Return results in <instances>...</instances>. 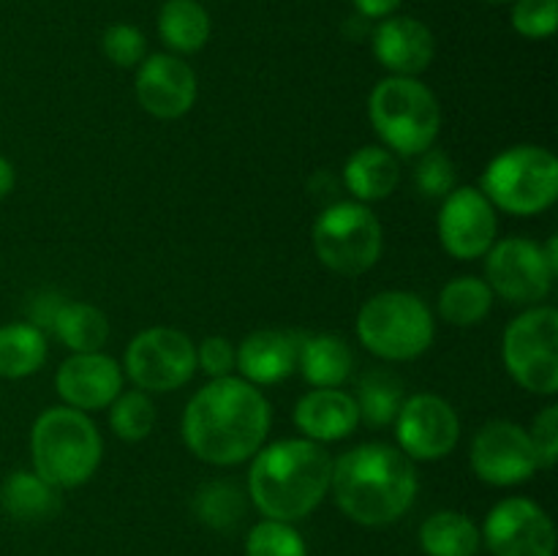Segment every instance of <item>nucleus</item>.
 I'll return each instance as SVG.
<instances>
[{
  "label": "nucleus",
  "mask_w": 558,
  "mask_h": 556,
  "mask_svg": "<svg viewBox=\"0 0 558 556\" xmlns=\"http://www.w3.org/2000/svg\"><path fill=\"white\" fill-rule=\"evenodd\" d=\"M183 442L199 461L234 467L265 445L270 403L265 392L240 376L210 379L183 412Z\"/></svg>",
  "instance_id": "1"
},
{
  "label": "nucleus",
  "mask_w": 558,
  "mask_h": 556,
  "mask_svg": "<svg viewBox=\"0 0 558 556\" xmlns=\"http://www.w3.org/2000/svg\"><path fill=\"white\" fill-rule=\"evenodd\" d=\"M417 469L401 447L368 442L332 461L336 505L363 527L398 521L417 499Z\"/></svg>",
  "instance_id": "2"
},
{
  "label": "nucleus",
  "mask_w": 558,
  "mask_h": 556,
  "mask_svg": "<svg viewBox=\"0 0 558 556\" xmlns=\"http://www.w3.org/2000/svg\"><path fill=\"white\" fill-rule=\"evenodd\" d=\"M332 456L311 439H281L262 445L248 469V496L272 521L311 516L330 491Z\"/></svg>",
  "instance_id": "3"
},
{
  "label": "nucleus",
  "mask_w": 558,
  "mask_h": 556,
  "mask_svg": "<svg viewBox=\"0 0 558 556\" xmlns=\"http://www.w3.org/2000/svg\"><path fill=\"white\" fill-rule=\"evenodd\" d=\"M104 442L87 412L71 407L44 409L31 428L33 472L54 488H76L96 474Z\"/></svg>",
  "instance_id": "4"
},
{
  "label": "nucleus",
  "mask_w": 558,
  "mask_h": 556,
  "mask_svg": "<svg viewBox=\"0 0 558 556\" xmlns=\"http://www.w3.org/2000/svg\"><path fill=\"white\" fill-rule=\"evenodd\" d=\"M368 114L387 150L420 156L434 147L441 129V107L417 76H387L371 90Z\"/></svg>",
  "instance_id": "5"
},
{
  "label": "nucleus",
  "mask_w": 558,
  "mask_h": 556,
  "mask_svg": "<svg viewBox=\"0 0 558 556\" xmlns=\"http://www.w3.org/2000/svg\"><path fill=\"white\" fill-rule=\"evenodd\" d=\"M434 314L414 292H379L357 314V338L371 354L390 363L414 360L434 343Z\"/></svg>",
  "instance_id": "6"
},
{
  "label": "nucleus",
  "mask_w": 558,
  "mask_h": 556,
  "mask_svg": "<svg viewBox=\"0 0 558 556\" xmlns=\"http://www.w3.org/2000/svg\"><path fill=\"white\" fill-rule=\"evenodd\" d=\"M480 191L496 210L537 216L558 200V161L548 147L515 145L485 167Z\"/></svg>",
  "instance_id": "7"
},
{
  "label": "nucleus",
  "mask_w": 558,
  "mask_h": 556,
  "mask_svg": "<svg viewBox=\"0 0 558 556\" xmlns=\"http://www.w3.org/2000/svg\"><path fill=\"white\" fill-rule=\"evenodd\" d=\"M314 251L322 265L341 276H360L379 262L385 232L363 202H332L314 221Z\"/></svg>",
  "instance_id": "8"
},
{
  "label": "nucleus",
  "mask_w": 558,
  "mask_h": 556,
  "mask_svg": "<svg viewBox=\"0 0 558 556\" xmlns=\"http://www.w3.org/2000/svg\"><path fill=\"white\" fill-rule=\"evenodd\" d=\"M507 374L529 392H558V311L554 305H532L507 325L501 341Z\"/></svg>",
  "instance_id": "9"
},
{
  "label": "nucleus",
  "mask_w": 558,
  "mask_h": 556,
  "mask_svg": "<svg viewBox=\"0 0 558 556\" xmlns=\"http://www.w3.org/2000/svg\"><path fill=\"white\" fill-rule=\"evenodd\" d=\"M125 374L136 390H180L196 374V343L174 327H147L125 349Z\"/></svg>",
  "instance_id": "10"
},
{
  "label": "nucleus",
  "mask_w": 558,
  "mask_h": 556,
  "mask_svg": "<svg viewBox=\"0 0 558 556\" xmlns=\"http://www.w3.org/2000/svg\"><path fill=\"white\" fill-rule=\"evenodd\" d=\"M554 278L543 245L526 238L496 240L485 254V281L490 292L512 305H539V300L550 294Z\"/></svg>",
  "instance_id": "11"
},
{
  "label": "nucleus",
  "mask_w": 558,
  "mask_h": 556,
  "mask_svg": "<svg viewBox=\"0 0 558 556\" xmlns=\"http://www.w3.org/2000/svg\"><path fill=\"white\" fill-rule=\"evenodd\" d=\"M472 469L483 483L496 488L526 483L539 469L537 450L532 436L523 425L510 420H490L474 434L472 442Z\"/></svg>",
  "instance_id": "12"
},
{
  "label": "nucleus",
  "mask_w": 558,
  "mask_h": 556,
  "mask_svg": "<svg viewBox=\"0 0 558 556\" xmlns=\"http://www.w3.org/2000/svg\"><path fill=\"white\" fill-rule=\"evenodd\" d=\"M396 436L398 447L412 461H439L456 450L461 439V418L441 396L417 392L398 409Z\"/></svg>",
  "instance_id": "13"
},
{
  "label": "nucleus",
  "mask_w": 558,
  "mask_h": 556,
  "mask_svg": "<svg viewBox=\"0 0 558 556\" xmlns=\"http://www.w3.org/2000/svg\"><path fill=\"white\" fill-rule=\"evenodd\" d=\"M483 543L494 556H554L556 529L548 512L526 496L501 499L488 512Z\"/></svg>",
  "instance_id": "14"
},
{
  "label": "nucleus",
  "mask_w": 558,
  "mask_h": 556,
  "mask_svg": "<svg viewBox=\"0 0 558 556\" xmlns=\"http://www.w3.org/2000/svg\"><path fill=\"white\" fill-rule=\"evenodd\" d=\"M439 240L441 249L456 259H480L496 243L499 221H496V207L480 189L463 185L452 189L441 200L439 210Z\"/></svg>",
  "instance_id": "15"
},
{
  "label": "nucleus",
  "mask_w": 558,
  "mask_h": 556,
  "mask_svg": "<svg viewBox=\"0 0 558 556\" xmlns=\"http://www.w3.org/2000/svg\"><path fill=\"white\" fill-rule=\"evenodd\" d=\"M136 101L158 120H178L194 107L196 74L178 55L158 52L136 69Z\"/></svg>",
  "instance_id": "16"
},
{
  "label": "nucleus",
  "mask_w": 558,
  "mask_h": 556,
  "mask_svg": "<svg viewBox=\"0 0 558 556\" xmlns=\"http://www.w3.org/2000/svg\"><path fill=\"white\" fill-rule=\"evenodd\" d=\"M58 396L65 407L96 412L109 407L123 392V368L104 352H80L63 360L54 376Z\"/></svg>",
  "instance_id": "17"
},
{
  "label": "nucleus",
  "mask_w": 558,
  "mask_h": 556,
  "mask_svg": "<svg viewBox=\"0 0 558 556\" xmlns=\"http://www.w3.org/2000/svg\"><path fill=\"white\" fill-rule=\"evenodd\" d=\"M374 55L392 76H417L436 52L434 33L414 16H385L371 33Z\"/></svg>",
  "instance_id": "18"
},
{
  "label": "nucleus",
  "mask_w": 558,
  "mask_h": 556,
  "mask_svg": "<svg viewBox=\"0 0 558 556\" xmlns=\"http://www.w3.org/2000/svg\"><path fill=\"white\" fill-rule=\"evenodd\" d=\"M303 333L256 330L234 349V368L251 385H278L298 371Z\"/></svg>",
  "instance_id": "19"
},
{
  "label": "nucleus",
  "mask_w": 558,
  "mask_h": 556,
  "mask_svg": "<svg viewBox=\"0 0 558 556\" xmlns=\"http://www.w3.org/2000/svg\"><path fill=\"white\" fill-rule=\"evenodd\" d=\"M294 425L311 442H341L352 436L360 425L354 396L341 387H314L294 407Z\"/></svg>",
  "instance_id": "20"
},
{
  "label": "nucleus",
  "mask_w": 558,
  "mask_h": 556,
  "mask_svg": "<svg viewBox=\"0 0 558 556\" xmlns=\"http://www.w3.org/2000/svg\"><path fill=\"white\" fill-rule=\"evenodd\" d=\"M343 183L363 205L381 202L401 183V164H398L396 153L387 147L365 145L349 156L347 167H343Z\"/></svg>",
  "instance_id": "21"
},
{
  "label": "nucleus",
  "mask_w": 558,
  "mask_h": 556,
  "mask_svg": "<svg viewBox=\"0 0 558 556\" xmlns=\"http://www.w3.org/2000/svg\"><path fill=\"white\" fill-rule=\"evenodd\" d=\"M298 368L308 385L341 387L352 376L354 368L352 347L341 336H332V333L303 336Z\"/></svg>",
  "instance_id": "22"
},
{
  "label": "nucleus",
  "mask_w": 558,
  "mask_h": 556,
  "mask_svg": "<svg viewBox=\"0 0 558 556\" xmlns=\"http://www.w3.org/2000/svg\"><path fill=\"white\" fill-rule=\"evenodd\" d=\"M210 14L196 0H167L158 14V36L172 52L194 55L210 41Z\"/></svg>",
  "instance_id": "23"
},
{
  "label": "nucleus",
  "mask_w": 558,
  "mask_h": 556,
  "mask_svg": "<svg viewBox=\"0 0 558 556\" xmlns=\"http://www.w3.org/2000/svg\"><path fill=\"white\" fill-rule=\"evenodd\" d=\"M420 545L428 556H477L483 534L463 512L439 510L420 527Z\"/></svg>",
  "instance_id": "24"
},
{
  "label": "nucleus",
  "mask_w": 558,
  "mask_h": 556,
  "mask_svg": "<svg viewBox=\"0 0 558 556\" xmlns=\"http://www.w3.org/2000/svg\"><path fill=\"white\" fill-rule=\"evenodd\" d=\"M47 360V336L31 322H11L0 327V376L25 379Z\"/></svg>",
  "instance_id": "25"
},
{
  "label": "nucleus",
  "mask_w": 558,
  "mask_h": 556,
  "mask_svg": "<svg viewBox=\"0 0 558 556\" xmlns=\"http://www.w3.org/2000/svg\"><path fill=\"white\" fill-rule=\"evenodd\" d=\"M52 333L71 349L80 352H101L109 338V322L101 309L82 300H65L54 316Z\"/></svg>",
  "instance_id": "26"
},
{
  "label": "nucleus",
  "mask_w": 558,
  "mask_h": 556,
  "mask_svg": "<svg viewBox=\"0 0 558 556\" xmlns=\"http://www.w3.org/2000/svg\"><path fill=\"white\" fill-rule=\"evenodd\" d=\"M0 501H3V510L20 521H41L60 510L58 488L38 478L36 472L9 474L0 488Z\"/></svg>",
  "instance_id": "27"
},
{
  "label": "nucleus",
  "mask_w": 558,
  "mask_h": 556,
  "mask_svg": "<svg viewBox=\"0 0 558 556\" xmlns=\"http://www.w3.org/2000/svg\"><path fill=\"white\" fill-rule=\"evenodd\" d=\"M494 309L488 281L477 276H458L439 292V314L452 327H474Z\"/></svg>",
  "instance_id": "28"
},
{
  "label": "nucleus",
  "mask_w": 558,
  "mask_h": 556,
  "mask_svg": "<svg viewBox=\"0 0 558 556\" xmlns=\"http://www.w3.org/2000/svg\"><path fill=\"white\" fill-rule=\"evenodd\" d=\"M354 401H357L360 420H365L371 428H385V425L396 423L398 409L407 401L403 382L387 368L365 371L357 382Z\"/></svg>",
  "instance_id": "29"
},
{
  "label": "nucleus",
  "mask_w": 558,
  "mask_h": 556,
  "mask_svg": "<svg viewBox=\"0 0 558 556\" xmlns=\"http://www.w3.org/2000/svg\"><path fill=\"white\" fill-rule=\"evenodd\" d=\"M194 512L213 529H229L245 516V494L227 480H210L194 496Z\"/></svg>",
  "instance_id": "30"
},
{
  "label": "nucleus",
  "mask_w": 558,
  "mask_h": 556,
  "mask_svg": "<svg viewBox=\"0 0 558 556\" xmlns=\"http://www.w3.org/2000/svg\"><path fill=\"white\" fill-rule=\"evenodd\" d=\"M109 425L123 442H142L156 425V403L150 392L125 390L109 403Z\"/></svg>",
  "instance_id": "31"
},
{
  "label": "nucleus",
  "mask_w": 558,
  "mask_h": 556,
  "mask_svg": "<svg viewBox=\"0 0 558 556\" xmlns=\"http://www.w3.org/2000/svg\"><path fill=\"white\" fill-rule=\"evenodd\" d=\"M245 556H308L305 540L292 523L265 518L245 540Z\"/></svg>",
  "instance_id": "32"
},
{
  "label": "nucleus",
  "mask_w": 558,
  "mask_h": 556,
  "mask_svg": "<svg viewBox=\"0 0 558 556\" xmlns=\"http://www.w3.org/2000/svg\"><path fill=\"white\" fill-rule=\"evenodd\" d=\"M458 172L452 158L447 156L439 147H428L425 153H420V161L414 167V185L423 196L428 200H445L456 185Z\"/></svg>",
  "instance_id": "33"
},
{
  "label": "nucleus",
  "mask_w": 558,
  "mask_h": 556,
  "mask_svg": "<svg viewBox=\"0 0 558 556\" xmlns=\"http://www.w3.org/2000/svg\"><path fill=\"white\" fill-rule=\"evenodd\" d=\"M101 49L114 65H120V69H134V65H140L142 60H145L147 41L136 25L114 22V25H109L107 31H104Z\"/></svg>",
  "instance_id": "34"
},
{
  "label": "nucleus",
  "mask_w": 558,
  "mask_h": 556,
  "mask_svg": "<svg viewBox=\"0 0 558 556\" xmlns=\"http://www.w3.org/2000/svg\"><path fill=\"white\" fill-rule=\"evenodd\" d=\"M512 27L523 38H550L558 27V0H515Z\"/></svg>",
  "instance_id": "35"
},
{
  "label": "nucleus",
  "mask_w": 558,
  "mask_h": 556,
  "mask_svg": "<svg viewBox=\"0 0 558 556\" xmlns=\"http://www.w3.org/2000/svg\"><path fill=\"white\" fill-rule=\"evenodd\" d=\"M529 436H532V445L537 450L539 467L550 469L558 458V407L556 403H548L543 412L534 418L532 428H529Z\"/></svg>",
  "instance_id": "36"
},
{
  "label": "nucleus",
  "mask_w": 558,
  "mask_h": 556,
  "mask_svg": "<svg viewBox=\"0 0 558 556\" xmlns=\"http://www.w3.org/2000/svg\"><path fill=\"white\" fill-rule=\"evenodd\" d=\"M196 368L205 371L210 379L232 376L234 371V347L229 338L210 336L196 347Z\"/></svg>",
  "instance_id": "37"
},
{
  "label": "nucleus",
  "mask_w": 558,
  "mask_h": 556,
  "mask_svg": "<svg viewBox=\"0 0 558 556\" xmlns=\"http://www.w3.org/2000/svg\"><path fill=\"white\" fill-rule=\"evenodd\" d=\"M65 303V298H60V294L54 292H41L36 294V298L31 300V305H27V316H31V325H36L38 330H52L54 325V316H58L60 305Z\"/></svg>",
  "instance_id": "38"
},
{
  "label": "nucleus",
  "mask_w": 558,
  "mask_h": 556,
  "mask_svg": "<svg viewBox=\"0 0 558 556\" xmlns=\"http://www.w3.org/2000/svg\"><path fill=\"white\" fill-rule=\"evenodd\" d=\"M352 3L365 20H385V16L396 14L403 0H352Z\"/></svg>",
  "instance_id": "39"
},
{
  "label": "nucleus",
  "mask_w": 558,
  "mask_h": 556,
  "mask_svg": "<svg viewBox=\"0 0 558 556\" xmlns=\"http://www.w3.org/2000/svg\"><path fill=\"white\" fill-rule=\"evenodd\" d=\"M16 183V174H14V164L9 161L5 156H0V200L11 194Z\"/></svg>",
  "instance_id": "40"
},
{
  "label": "nucleus",
  "mask_w": 558,
  "mask_h": 556,
  "mask_svg": "<svg viewBox=\"0 0 558 556\" xmlns=\"http://www.w3.org/2000/svg\"><path fill=\"white\" fill-rule=\"evenodd\" d=\"M483 3H490V5H505V3H512V0H483Z\"/></svg>",
  "instance_id": "41"
}]
</instances>
